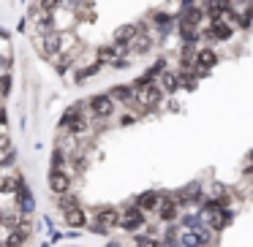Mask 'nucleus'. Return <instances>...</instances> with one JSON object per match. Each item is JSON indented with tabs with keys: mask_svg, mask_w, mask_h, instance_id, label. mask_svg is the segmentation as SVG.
I'll list each match as a JSON object with an SVG mask.
<instances>
[{
	"mask_svg": "<svg viewBox=\"0 0 253 247\" xmlns=\"http://www.w3.org/2000/svg\"><path fill=\"white\" fill-rule=\"evenodd\" d=\"M115 225H120V214H117L115 207H101L98 212H95V220L90 223V228L95 231V234H106V231H112Z\"/></svg>",
	"mask_w": 253,
	"mask_h": 247,
	"instance_id": "nucleus-1",
	"label": "nucleus"
},
{
	"mask_svg": "<svg viewBox=\"0 0 253 247\" xmlns=\"http://www.w3.org/2000/svg\"><path fill=\"white\" fill-rule=\"evenodd\" d=\"M90 106V114H93V120H109L112 114H115V98L112 95H93V98L87 101Z\"/></svg>",
	"mask_w": 253,
	"mask_h": 247,
	"instance_id": "nucleus-2",
	"label": "nucleus"
},
{
	"mask_svg": "<svg viewBox=\"0 0 253 247\" xmlns=\"http://www.w3.org/2000/svg\"><path fill=\"white\" fill-rule=\"evenodd\" d=\"M164 87L161 84H155V82H150V84H144L142 90H136V101H139V106H147V109H153V106H158L161 101H164Z\"/></svg>",
	"mask_w": 253,
	"mask_h": 247,
	"instance_id": "nucleus-3",
	"label": "nucleus"
},
{
	"mask_svg": "<svg viewBox=\"0 0 253 247\" xmlns=\"http://www.w3.org/2000/svg\"><path fill=\"white\" fill-rule=\"evenodd\" d=\"M144 223H147L144 220V209L136 207V204L120 214V228H126V231H139V228H144Z\"/></svg>",
	"mask_w": 253,
	"mask_h": 247,
	"instance_id": "nucleus-4",
	"label": "nucleus"
},
{
	"mask_svg": "<svg viewBox=\"0 0 253 247\" xmlns=\"http://www.w3.org/2000/svg\"><path fill=\"white\" fill-rule=\"evenodd\" d=\"M49 190L57 193V196H66V193L71 190V176L63 169H52L49 171Z\"/></svg>",
	"mask_w": 253,
	"mask_h": 247,
	"instance_id": "nucleus-5",
	"label": "nucleus"
},
{
	"mask_svg": "<svg viewBox=\"0 0 253 247\" xmlns=\"http://www.w3.org/2000/svg\"><path fill=\"white\" fill-rule=\"evenodd\" d=\"M39 44H41V52H44L46 57H57L63 52V38H60V33H55V30L44 33V38H39Z\"/></svg>",
	"mask_w": 253,
	"mask_h": 247,
	"instance_id": "nucleus-6",
	"label": "nucleus"
},
{
	"mask_svg": "<svg viewBox=\"0 0 253 247\" xmlns=\"http://www.w3.org/2000/svg\"><path fill=\"white\" fill-rule=\"evenodd\" d=\"M144 30H147L144 25H126L123 30H117V33H115V44H120V46H131L133 41H136L139 35L144 33Z\"/></svg>",
	"mask_w": 253,
	"mask_h": 247,
	"instance_id": "nucleus-7",
	"label": "nucleus"
},
{
	"mask_svg": "<svg viewBox=\"0 0 253 247\" xmlns=\"http://www.w3.org/2000/svg\"><path fill=\"white\" fill-rule=\"evenodd\" d=\"M218 63V55H215V49H210V46H204V49L196 52V76H202V73H207L210 68Z\"/></svg>",
	"mask_w": 253,
	"mask_h": 247,
	"instance_id": "nucleus-8",
	"label": "nucleus"
},
{
	"mask_svg": "<svg viewBox=\"0 0 253 247\" xmlns=\"http://www.w3.org/2000/svg\"><path fill=\"white\" fill-rule=\"evenodd\" d=\"M207 38H215V41H226L231 38V28L226 25V19H212L207 28Z\"/></svg>",
	"mask_w": 253,
	"mask_h": 247,
	"instance_id": "nucleus-9",
	"label": "nucleus"
},
{
	"mask_svg": "<svg viewBox=\"0 0 253 247\" xmlns=\"http://www.w3.org/2000/svg\"><path fill=\"white\" fill-rule=\"evenodd\" d=\"M155 212H158L161 223H174V220H177V201H174V198H164Z\"/></svg>",
	"mask_w": 253,
	"mask_h": 247,
	"instance_id": "nucleus-10",
	"label": "nucleus"
},
{
	"mask_svg": "<svg viewBox=\"0 0 253 247\" xmlns=\"http://www.w3.org/2000/svg\"><path fill=\"white\" fill-rule=\"evenodd\" d=\"M158 84L164 87L166 95H171V93H177V90L182 87V76H180V73H174V71H164V76L158 79Z\"/></svg>",
	"mask_w": 253,
	"mask_h": 247,
	"instance_id": "nucleus-11",
	"label": "nucleus"
},
{
	"mask_svg": "<svg viewBox=\"0 0 253 247\" xmlns=\"http://www.w3.org/2000/svg\"><path fill=\"white\" fill-rule=\"evenodd\" d=\"M123 52H126V46H120V44H106V46H101V49H98V60H101V63H112V66H115V63L120 60Z\"/></svg>",
	"mask_w": 253,
	"mask_h": 247,
	"instance_id": "nucleus-12",
	"label": "nucleus"
},
{
	"mask_svg": "<svg viewBox=\"0 0 253 247\" xmlns=\"http://www.w3.org/2000/svg\"><path fill=\"white\" fill-rule=\"evenodd\" d=\"M66 223L71 225V228H82V225H87V214H84V209L79 207H71V209H66Z\"/></svg>",
	"mask_w": 253,
	"mask_h": 247,
	"instance_id": "nucleus-13",
	"label": "nucleus"
},
{
	"mask_svg": "<svg viewBox=\"0 0 253 247\" xmlns=\"http://www.w3.org/2000/svg\"><path fill=\"white\" fill-rule=\"evenodd\" d=\"M161 201H164V198H161L155 190H147V193H142V196L136 198V207H142L144 212H150V209H158Z\"/></svg>",
	"mask_w": 253,
	"mask_h": 247,
	"instance_id": "nucleus-14",
	"label": "nucleus"
},
{
	"mask_svg": "<svg viewBox=\"0 0 253 247\" xmlns=\"http://www.w3.org/2000/svg\"><path fill=\"white\" fill-rule=\"evenodd\" d=\"M112 98L115 101H123V104H131L133 98H136V90H133V84H117V87H112Z\"/></svg>",
	"mask_w": 253,
	"mask_h": 247,
	"instance_id": "nucleus-15",
	"label": "nucleus"
},
{
	"mask_svg": "<svg viewBox=\"0 0 253 247\" xmlns=\"http://www.w3.org/2000/svg\"><path fill=\"white\" fill-rule=\"evenodd\" d=\"M229 223H231V214L226 212V209H215V212H210V228L212 231H223Z\"/></svg>",
	"mask_w": 253,
	"mask_h": 247,
	"instance_id": "nucleus-16",
	"label": "nucleus"
},
{
	"mask_svg": "<svg viewBox=\"0 0 253 247\" xmlns=\"http://www.w3.org/2000/svg\"><path fill=\"white\" fill-rule=\"evenodd\" d=\"M150 49H153V38H150L147 30H144V33H142V35H139V38L131 44V52H133V55H147Z\"/></svg>",
	"mask_w": 253,
	"mask_h": 247,
	"instance_id": "nucleus-17",
	"label": "nucleus"
},
{
	"mask_svg": "<svg viewBox=\"0 0 253 247\" xmlns=\"http://www.w3.org/2000/svg\"><path fill=\"white\" fill-rule=\"evenodd\" d=\"M182 247H204V242H207V236H204V231H191V234H182Z\"/></svg>",
	"mask_w": 253,
	"mask_h": 247,
	"instance_id": "nucleus-18",
	"label": "nucleus"
},
{
	"mask_svg": "<svg viewBox=\"0 0 253 247\" xmlns=\"http://www.w3.org/2000/svg\"><path fill=\"white\" fill-rule=\"evenodd\" d=\"M17 201H19V207H22V212H33V207H36L33 193H28V190L22 187V190L17 193Z\"/></svg>",
	"mask_w": 253,
	"mask_h": 247,
	"instance_id": "nucleus-19",
	"label": "nucleus"
},
{
	"mask_svg": "<svg viewBox=\"0 0 253 247\" xmlns=\"http://www.w3.org/2000/svg\"><path fill=\"white\" fill-rule=\"evenodd\" d=\"M22 187H25V179H22V174H14V176H8V179H3V190H6V193L22 190Z\"/></svg>",
	"mask_w": 253,
	"mask_h": 247,
	"instance_id": "nucleus-20",
	"label": "nucleus"
},
{
	"mask_svg": "<svg viewBox=\"0 0 253 247\" xmlns=\"http://www.w3.org/2000/svg\"><path fill=\"white\" fill-rule=\"evenodd\" d=\"M153 22H155V28L161 30V35H164L166 30H169V22H171V17H169V14H164V11H155V14H153Z\"/></svg>",
	"mask_w": 253,
	"mask_h": 247,
	"instance_id": "nucleus-21",
	"label": "nucleus"
},
{
	"mask_svg": "<svg viewBox=\"0 0 253 247\" xmlns=\"http://www.w3.org/2000/svg\"><path fill=\"white\" fill-rule=\"evenodd\" d=\"M36 6L44 8L46 14H57V11H60V6H63V0H36Z\"/></svg>",
	"mask_w": 253,
	"mask_h": 247,
	"instance_id": "nucleus-22",
	"label": "nucleus"
},
{
	"mask_svg": "<svg viewBox=\"0 0 253 247\" xmlns=\"http://www.w3.org/2000/svg\"><path fill=\"white\" fill-rule=\"evenodd\" d=\"M22 239H25L22 231H11V234H8V239H6V247H22Z\"/></svg>",
	"mask_w": 253,
	"mask_h": 247,
	"instance_id": "nucleus-23",
	"label": "nucleus"
},
{
	"mask_svg": "<svg viewBox=\"0 0 253 247\" xmlns=\"http://www.w3.org/2000/svg\"><path fill=\"white\" fill-rule=\"evenodd\" d=\"M63 166H66V152L57 149V152L52 155V169H63Z\"/></svg>",
	"mask_w": 253,
	"mask_h": 247,
	"instance_id": "nucleus-24",
	"label": "nucleus"
},
{
	"mask_svg": "<svg viewBox=\"0 0 253 247\" xmlns=\"http://www.w3.org/2000/svg\"><path fill=\"white\" fill-rule=\"evenodd\" d=\"M11 90V76H0V95H8Z\"/></svg>",
	"mask_w": 253,
	"mask_h": 247,
	"instance_id": "nucleus-25",
	"label": "nucleus"
},
{
	"mask_svg": "<svg viewBox=\"0 0 253 247\" xmlns=\"http://www.w3.org/2000/svg\"><path fill=\"white\" fill-rule=\"evenodd\" d=\"M136 247H158V245H155V239H150V236H142V239H136Z\"/></svg>",
	"mask_w": 253,
	"mask_h": 247,
	"instance_id": "nucleus-26",
	"label": "nucleus"
},
{
	"mask_svg": "<svg viewBox=\"0 0 253 247\" xmlns=\"http://www.w3.org/2000/svg\"><path fill=\"white\" fill-rule=\"evenodd\" d=\"M8 147V136H0V149H6Z\"/></svg>",
	"mask_w": 253,
	"mask_h": 247,
	"instance_id": "nucleus-27",
	"label": "nucleus"
},
{
	"mask_svg": "<svg viewBox=\"0 0 253 247\" xmlns=\"http://www.w3.org/2000/svg\"><path fill=\"white\" fill-rule=\"evenodd\" d=\"M0 125H6V111L0 109Z\"/></svg>",
	"mask_w": 253,
	"mask_h": 247,
	"instance_id": "nucleus-28",
	"label": "nucleus"
},
{
	"mask_svg": "<svg viewBox=\"0 0 253 247\" xmlns=\"http://www.w3.org/2000/svg\"><path fill=\"white\" fill-rule=\"evenodd\" d=\"M0 225H6V214L0 212Z\"/></svg>",
	"mask_w": 253,
	"mask_h": 247,
	"instance_id": "nucleus-29",
	"label": "nucleus"
},
{
	"mask_svg": "<svg viewBox=\"0 0 253 247\" xmlns=\"http://www.w3.org/2000/svg\"><path fill=\"white\" fill-rule=\"evenodd\" d=\"M158 247H166V245H158Z\"/></svg>",
	"mask_w": 253,
	"mask_h": 247,
	"instance_id": "nucleus-30",
	"label": "nucleus"
}]
</instances>
